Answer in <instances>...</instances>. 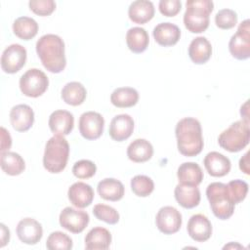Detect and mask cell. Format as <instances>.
Masks as SVG:
<instances>
[{
  "label": "cell",
  "instance_id": "obj_19",
  "mask_svg": "<svg viewBox=\"0 0 250 250\" xmlns=\"http://www.w3.org/2000/svg\"><path fill=\"white\" fill-rule=\"evenodd\" d=\"M67 196L73 206L85 208L93 202L94 190L90 185L83 182H76L68 188Z\"/></svg>",
  "mask_w": 250,
  "mask_h": 250
},
{
  "label": "cell",
  "instance_id": "obj_15",
  "mask_svg": "<svg viewBox=\"0 0 250 250\" xmlns=\"http://www.w3.org/2000/svg\"><path fill=\"white\" fill-rule=\"evenodd\" d=\"M10 122L18 132L29 130L34 123L33 109L27 104H17L10 111Z\"/></svg>",
  "mask_w": 250,
  "mask_h": 250
},
{
  "label": "cell",
  "instance_id": "obj_10",
  "mask_svg": "<svg viewBox=\"0 0 250 250\" xmlns=\"http://www.w3.org/2000/svg\"><path fill=\"white\" fill-rule=\"evenodd\" d=\"M78 127L79 132L84 139L89 141L97 140L104 132V119L96 111H87L81 114Z\"/></svg>",
  "mask_w": 250,
  "mask_h": 250
},
{
  "label": "cell",
  "instance_id": "obj_31",
  "mask_svg": "<svg viewBox=\"0 0 250 250\" xmlns=\"http://www.w3.org/2000/svg\"><path fill=\"white\" fill-rule=\"evenodd\" d=\"M0 165L2 171L10 176H18L25 169L23 158L19 153L13 151L1 152Z\"/></svg>",
  "mask_w": 250,
  "mask_h": 250
},
{
  "label": "cell",
  "instance_id": "obj_26",
  "mask_svg": "<svg viewBox=\"0 0 250 250\" xmlns=\"http://www.w3.org/2000/svg\"><path fill=\"white\" fill-rule=\"evenodd\" d=\"M100 196L108 201H118L124 196L125 188L123 184L113 178H106L102 180L97 187Z\"/></svg>",
  "mask_w": 250,
  "mask_h": 250
},
{
  "label": "cell",
  "instance_id": "obj_21",
  "mask_svg": "<svg viewBox=\"0 0 250 250\" xmlns=\"http://www.w3.org/2000/svg\"><path fill=\"white\" fill-rule=\"evenodd\" d=\"M175 199L186 209H192L200 202V190L196 186L179 184L174 190Z\"/></svg>",
  "mask_w": 250,
  "mask_h": 250
},
{
  "label": "cell",
  "instance_id": "obj_8",
  "mask_svg": "<svg viewBox=\"0 0 250 250\" xmlns=\"http://www.w3.org/2000/svg\"><path fill=\"white\" fill-rule=\"evenodd\" d=\"M230 55L239 61L247 60L250 57V21H243L237 31L231 36L229 42Z\"/></svg>",
  "mask_w": 250,
  "mask_h": 250
},
{
  "label": "cell",
  "instance_id": "obj_12",
  "mask_svg": "<svg viewBox=\"0 0 250 250\" xmlns=\"http://www.w3.org/2000/svg\"><path fill=\"white\" fill-rule=\"evenodd\" d=\"M155 224L164 234L176 233L182 226V214L175 207L164 206L157 212Z\"/></svg>",
  "mask_w": 250,
  "mask_h": 250
},
{
  "label": "cell",
  "instance_id": "obj_18",
  "mask_svg": "<svg viewBox=\"0 0 250 250\" xmlns=\"http://www.w3.org/2000/svg\"><path fill=\"white\" fill-rule=\"evenodd\" d=\"M204 167L212 177H224L229 174L231 168L230 160L218 151H211L206 154L203 160Z\"/></svg>",
  "mask_w": 250,
  "mask_h": 250
},
{
  "label": "cell",
  "instance_id": "obj_7",
  "mask_svg": "<svg viewBox=\"0 0 250 250\" xmlns=\"http://www.w3.org/2000/svg\"><path fill=\"white\" fill-rule=\"evenodd\" d=\"M20 89L21 93L29 98L42 96L49 86L47 75L38 68H30L20 78Z\"/></svg>",
  "mask_w": 250,
  "mask_h": 250
},
{
  "label": "cell",
  "instance_id": "obj_29",
  "mask_svg": "<svg viewBox=\"0 0 250 250\" xmlns=\"http://www.w3.org/2000/svg\"><path fill=\"white\" fill-rule=\"evenodd\" d=\"M139 101V93L132 87L116 88L110 95L111 104L119 108L132 107Z\"/></svg>",
  "mask_w": 250,
  "mask_h": 250
},
{
  "label": "cell",
  "instance_id": "obj_27",
  "mask_svg": "<svg viewBox=\"0 0 250 250\" xmlns=\"http://www.w3.org/2000/svg\"><path fill=\"white\" fill-rule=\"evenodd\" d=\"M153 155L152 145L145 139H136L127 147L128 158L136 163L149 160Z\"/></svg>",
  "mask_w": 250,
  "mask_h": 250
},
{
  "label": "cell",
  "instance_id": "obj_32",
  "mask_svg": "<svg viewBox=\"0 0 250 250\" xmlns=\"http://www.w3.org/2000/svg\"><path fill=\"white\" fill-rule=\"evenodd\" d=\"M14 34L22 40L34 38L38 32V23L29 17H20L13 23Z\"/></svg>",
  "mask_w": 250,
  "mask_h": 250
},
{
  "label": "cell",
  "instance_id": "obj_22",
  "mask_svg": "<svg viewBox=\"0 0 250 250\" xmlns=\"http://www.w3.org/2000/svg\"><path fill=\"white\" fill-rule=\"evenodd\" d=\"M212 55V45L209 40L203 36L194 38L188 46V57L195 64L207 62Z\"/></svg>",
  "mask_w": 250,
  "mask_h": 250
},
{
  "label": "cell",
  "instance_id": "obj_30",
  "mask_svg": "<svg viewBox=\"0 0 250 250\" xmlns=\"http://www.w3.org/2000/svg\"><path fill=\"white\" fill-rule=\"evenodd\" d=\"M86 96L87 91L80 82H68L62 89V99L69 105L77 106L82 104L86 99Z\"/></svg>",
  "mask_w": 250,
  "mask_h": 250
},
{
  "label": "cell",
  "instance_id": "obj_24",
  "mask_svg": "<svg viewBox=\"0 0 250 250\" xmlns=\"http://www.w3.org/2000/svg\"><path fill=\"white\" fill-rule=\"evenodd\" d=\"M110 232L102 227H96L89 230L85 236V248L88 250H105L111 243Z\"/></svg>",
  "mask_w": 250,
  "mask_h": 250
},
{
  "label": "cell",
  "instance_id": "obj_42",
  "mask_svg": "<svg viewBox=\"0 0 250 250\" xmlns=\"http://www.w3.org/2000/svg\"><path fill=\"white\" fill-rule=\"evenodd\" d=\"M239 168L246 175H249V173H250V169H249V151H247L240 158V160H239Z\"/></svg>",
  "mask_w": 250,
  "mask_h": 250
},
{
  "label": "cell",
  "instance_id": "obj_33",
  "mask_svg": "<svg viewBox=\"0 0 250 250\" xmlns=\"http://www.w3.org/2000/svg\"><path fill=\"white\" fill-rule=\"evenodd\" d=\"M131 188L137 196L146 197L153 191L154 183L146 175H137L131 180Z\"/></svg>",
  "mask_w": 250,
  "mask_h": 250
},
{
  "label": "cell",
  "instance_id": "obj_14",
  "mask_svg": "<svg viewBox=\"0 0 250 250\" xmlns=\"http://www.w3.org/2000/svg\"><path fill=\"white\" fill-rule=\"evenodd\" d=\"M188 233L197 242H204L211 237L212 225L209 219L202 214L192 215L188 222Z\"/></svg>",
  "mask_w": 250,
  "mask_h": 250
},
{
  "label": "cell",
  "instance_id": "obj_23",
  "mask_svg": "<svg viewBox=\"0 0 250 250\" xmlns=\"http://www.w3.org/2000/svg\"><path fill=\"white\" fill-rule=\"evenodd\" d=\"M129 19L138 24L149 21L154 16V6L151 1L137 0L131 3L128 9Z\"/></svg>",
  "mask_w": 250,
  "mask_h": 250
},
{
  "label": "cell",
  "instance_id": "obj_16",
  "mask_svg": "<svg viewBox=\"0 0 250 250\" xmlns=\"http://www.w3.org/2000/svg\"><path fill=\"white\" fill-rule=\"evenodd\" d=\"M48 125L54 135L66 136L72 131L74 126L73 114L63 109L55 110L49 117Z\"/></svg>",
  "mask_w": 250,
  "mask_h": 250
},
{
  "label": "cell",
  "instance_id": "obj_1",
  "mask_svg": "<svg viewBox=\"0 0 250 250\" xmlns=\"http://www.w3.org/2000/svg\"><path fill=\"white\" fill-rule=\"evenodd\" d=\"M177 146L181 154L192 157L198 155L204 146L200 122L193 117L181 119L175 128Z\"/></svg>",
  "mask_w": 250,
  "mask_h": 250
},
{
  "label": "cell",
  "instance_id": "obj_28",
  "mask_svg": "<svg viewBox=\"0 0 250 250\" xmlns=\"http://www.w3.org/2000/svg\"><path fill=\"white\" fill-rule=\"evenodd\" d=\"M126 43L129 50L135 54H141L146 50L149 44L147 32L143 27H132L126 33Z\"/></svg>",
  "mask_w": 250,
  "mask_h": 250
},
{
  "label": "cell",
  "instance_id": "obj_3",
  "mask_svg": "<svg viewBox=\"0 0 250 250\" xmlns=\"http://www.w3.org/2000/svg\"><path fill=\"white\" fill-rule=\"evenodd\" d=\"M184 24L191 33L205 31L210 22V14L213 12L214 3L210 0H188L186 3Z\"/></svg>",
  "mask_w": 250,
  "mask_h": 250
},
{
  "label": "cell",
  "instance_id": "obj_13",
  "mask_svg": "<svg viewBox=\"0 0 250 250\" xmlns=\"http://www.w3.org/2000/svg\"><path fill=\"white\" fill-rule=\"evenodd\" d=\"M17 235L19 239L28 245L38 243L43 236V229L39 222L32 218L21 220L17 226Z\"/></svg>",
  "mask_w": 250,
  "mask_h": 250
},
{
  "label": "cell",
  "instance_id": "obj_40",
  "mask_svg": "<svg viewBox=\"0 0 250 250\" xmlns=\"http://www.w3.org/2000/svg\"><path fill=\"white\" fill-rule=\"evenodd\" d=\"M158 9L165 17H175L182 9V2L180 0H161Z\"/></svg>",
  "mask_w": 250,
  "mask_h": 250
},
{
  "label": "cell",
  "instance_id": "obj_37",
  "mask_svg": "<svg viewBox=\"0 0 250 250\" xmlns=\"http://www.w3.org/2000/svg\"><path fill=\"white\" fill-rule=\"evenodd\" d=\"M228 189L232 202L235 204L243 201L248 192V184L242 180L230 181L228 185Z\"/></svg>",
  "mask_w": 250,
  "mask_h": 250
},
{
  "label": "cell",
  "instance_id": "obj_17",
  "mask_svg": "<svg viewBox=\"0 0 250 250\" xmlns=\"http://www.w3.org/2000/svg\"><path fill=\"white\" fill-rule=\"evenodd\" d=\"M134 131V120L129 114H118L110 122L108 133L116 142H123L131 137Z\"/></svg>",
  "mask_w": 250,
  "mask_h": 250
},
{
  "label": "cell",
  "instance_id": "obj_43",
  "mask_svg": "<svg viewBox=\"0 0 250 250\" xmlns=\"http://www.w3.org/2000/svg\"><path fill=\"white\" fill-rule=\"evenodd\" d=\"M1 228V243H0V247L5 246L9 240H10V230L9 229H7V227L4 224L0 225Z\"/></svg>",
  "mask_w": 250,
  "mask_h": 250
},
{
  "label": "cell",
  "instance_id": "obj_41",
  "mask_svg": "<svg viewBox=\"0 0 250 250\" xmlns=\"http://www.w3.org/2000/svg\"><path fill=\"white\" fill-rule=\"evenodd\" d=\"M1 152L9 151L12 146V138L9 134V132L4 128L1 127Z\"/></svg>",
  "mask_w": 250,
  "mask_h": 250
},
{
  "label": "cell",
  "instance_id": "obj_9",
  "mask_svg": "<svg viewBox=\"0 0 250 250\" xmlns=\"http://www.w3.org/2000/svg\"><path fill=\"white\" fill-rule=\"evenodd\" d=\"M27 58L26 50L20 44L8 46L1 56V68L6 73H16L25 64Z\"/></svg>",
  "mask_w": 250,
  "mask_h": 250
},
{
  "label": "cell",
  "instance_id": "obj_4",
  "mask_svg": "<svg viewBox=\"0 0 250 250\" xmlns=\"http://www.w3.org/2000/svg\"><path fill=\"white\" fill-rule=\"evenodd\" d=\"M69 156V145L63 136L55 135L46 143L43 166L53 174L61 173L66 167Z\"/></svg>",
  "mask_w": 250,
  "mask_h": 250
},
{
  "label": "cell",
  "instance_id": "obj_25",
  "mask_svg": "<svg viewBox=\"0 0 250 250\" xmlns=\"http://www.w3.org/2000/svg\"><path fill=\"white\" fill-rule=\"evenodd\" d=\"M179 184L198 186L203 180V171L195 162H185L181 164L177 171Z\"/></svg>",
  "mask_w": 250,
  "mask_h": 250
},
{
  "label": "cell",
  "instance_id": "obj_2",
  "mask_svg": "<svg viewBox=\"0 0 250 250\" xmlns=\"http://www.w3.org/2000/svg\"><path fill=\"white\" fill-rule=\"evenodd\" d=\"M36 53L43 66L52 73L62 72L66 65L64 42L56 34H45L36 42Z\"/></svg>",
  "mask_w": 250,
  "mask_h": 250
},
{
  "label": "cell",
  "instance_id": "obj_11",
  "mask_svg": "<svg viewBox=\"0 0 250 250\" xmlns=\"http://www.w3.org/2000/svg\"><path fill=\"white\" fill-rule=\"evenodd\" d=\"M60 225L72 233L82 232L89 224L90 217L87 212L65 207L59 217Z\"/></svg>",
  "mask_w": 250,
  "mask_h": 250
},
{
  "label": "cell",
  "instance_id": "obj_34",
  "mask_svg": "<svg viewBox=\"0 0 250 250\" xmlns=\"http://www.w3.org/2000/svg\"><path fill=\"white\" fill-rule=\"evenodd\" d=\"M46 247L49 250H70L72 248V239L62 231H54L48 236Z\"/></svg>",
  "mask_w": 250,
  "mask_h": 250
},
{
  "label": "cell",
  "instance_id": "obj_39",
  "mask_svg": "<svg viewBox=\"0 0 250 250\" xmlns=\"http://www.w3.org/2000/svg\"><path fill=\"white\" fill-rule=\"evenodd\" d=\"M28 5L34 14L41 17L50 16L56 9V3L53 0H31Z\"/></svg>",
  "mask_w": 250,
  "mask_h": 250
},
{
  "label": "cell",
  "instance_id": "obj_44",
  "mask_svg": "<svg viewBox=\"0 0 250 250\" xmlns=\"http://www.w3.org/2000/svg\"><path fill=\"white\" fill-rule=\"evenodd\" d=\"M248 102H249V101H246L245 104H244L243 105H241V108H240V114H241V116H242V119H243V120H246V121H249Z\"/></svg>",
  "mask_w": 250,
  "mask_h": 250
},
{
  "label": "cell",
  "instance_id": "obj_35",
  "mask_svg": "<svg viewBox=\"0 0 250 250\" xmlns=\"http://www.w3.org/2000/svg\"><path fill=\"white\" fill-rule=\"evenodd\" d=\"M94 216L106 224L115 225L119 221V213L111 206L105 204H97L93 208Z\"/></svg>",
  "mask_w": 250,
  "mask_h": 250
},
{
  "label": "cell",
  "instance_id": "obj_6",
  "mask_svg": "<svg viewBox=\"0 0 250 250\" xmlns=\"http://www.w3.org/2000/svg\"><path fill=\"white\" fill-rule=\"evenodd\" d=\"M250 140L249 121L238 120L223 131L218 137L219 146L227 151L238 152L245 148Z\"/></svg>",
  "mask_w": 250,
  "mask_h": 250
},
{
  "label": "cell",
  "instance_id": "obj_20",
  "mask_svg": "<svg viewBox=\"0 0 250 250\" xmlns=\"http://www.w3.org/2000/svg\"><path fill=\"white\" fill-rule=\"evenodd\" d=\"M154 40L163 47L174 46L181 37V30L178 25L171 22H160L152 31Z\"/></svg>",
  "mask_w": 250,
  "mask_h": 250
},
{
  "label": "cell",
  "instance_id": "obj_38",
  "mask_svg": "<svg viewBox=\"0 0 250 250\" xmlns=\"http://www.w3.org/2000/svg\"><path fill=\"white\" fill-rule=\"evenodd\" d=\"M96 164L88 159L79 160L72 167V173L78 179H90L96 174Z\"/></svg>",
  "mask_w": 250,
  "mask_h": 250
},
{
  "label": "cell",
  "instance_id": "obj_5",
  "mask_svg": "<svg viewBox=\"0 0 250 250\" xmlns=\"http://www.w3.org/2000/svg\"><path fill=\"white\" fill-rule=\"evenodd\" d=\"M206 196L213 214L220 220L229 219L234 212L228 186L224 183H211L206 188Z\"/></svg>",
  "mask_w": 250,
  "mask_h": 250
},
{
  "label": "cell",
  "instance_id": "obj_36",
  "mask_svg": "<svg viewBox=\"0 0 250 250\" xmlns=\"http://www.w3.org/2000/svg\"><path fill=\"white\" fill-rule=\"evenodd\" d=\"M215 23L221 29H230L237 23V15L231 9H222L215 16Z\"/></svg>",
  "mask_w": 250,
  "mask_h": 250
}]
</instances>
